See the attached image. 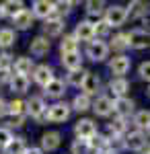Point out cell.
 Masks as SVG:
<instances>
[{
    "label": "cell",
    "instance_id": "obj_40",
    "mask_svg": "<svg viewBox=\"0 0 150 154\" xmlns=\"http://www.w3.org/2000/svg\"><path fill=\"white\" fill-rule=\"evenodd\" d=\"M138 76L142 78V80H146V82L150 84V60L142 62V64L138 66Z\"/></svg>",
    "mask_w": 150,
    "mask_h": 154
},
{
    "label": "cell",
    "instance_id": "obj_14",
    "mask_svg": "<svg viewBox=\"0 0 150 154\" xmlns=\"http://www.w3.org/2000/svg\"><path fill=\"white\" fill-rule=\"evenodd\" d=\"M49 49H52V41H49L45 35L33 37L31 43H29V54H31L33 58H43V56L49 54Z\"/></svg>",
    "mask_w": 150,
    "mask_h": 154
},
{
    "label": "cell",
    "instance_id": "obj_18",
    "mask_svg": "<svg viewBox=\"0 0 150 154\" xmlns=\"http://www.w3.org/2000/svg\"><path fill=\"white\" fill-rule=\"evenodd\" d=\"M107 88H109V93H111L109 97L115 101V99L127 97V93H130V82H127L126 78H111Z\"/></svg>",
    "mask_w": 150,
    "mask_h": 154
},
{
    "label": "cell",
    "instance_id": "obj_22",
    "mask_svg": "<svg viewBox=\"0 0 150 154\" xmlns=\"http://www.w3.org/2000/svg\"><path fill=\"white\" fill-rule=\"evenodd\" d=\"M66 86H68V84L64 82L62 78H54V80L43 88V95L49 97V99H62V97L66 95Z\"/></svg>",
    "mask_w": 150,
    "mask_h": 154
},
{
    "label": "cell",
    "instance_id": "obj_23",
    "mask_svg": "<svg viewBox=\"0 0 150 154\" xmlns=\"http://www.w3.org/2000/svg\"><path fill=\"white\" fill-rule=\"evenodd\" d=\"M33 21H35L33 12L29 11V8H25L23 12H19V14L12 19V25H14V29H17V31H27V29H31V27H33Z\"/></svg>",
    "mask_w": 150,
    "mask_h": 154
},
{
    "label": "cell",
    "instance_id": "obj_5",
    "mask_svg": "<svg viewBox=\"0 0 150 154\" xmlns=\"http://www.w3.org/2000/svg\"><path fill=\"white\" fill-rule=\"evenodd\" d=\"M70 113H72L70 103H62V101H58V103L49 105L47 115H45V121H49V123H64V121H68Z\"/></svg>",
    "mask_w": 150,
    "mask_h": 154
},
{
    "label": "cell",
    "instance_id": "obj_26",
    "mask_svg": "<svg viewBox=\"0 0 150 154\" xmlns=\"http://www.w3.org/2000/svg\"><path fill=\"white\" fill-rule=\"evenodd\" d=\"M70 107H72V111H76V113H86L89 109H92V101H91V97H86L84 93H78V95L72 99Z\"/></svg>",
    "mask_w": 150,
    "mask_h": 154
},
{
    "label": "cell",
    "instance_id": "obj_38",
    "mask_svg": "<svg viewBox=\"0 0 150 154\" xmlns=\"http://www.w3.org/2000/svg\"><path fill=\"white\" fill-rule=\"evenodd\" d=\"M111 31H113V29H111V27L107 25V21H105V19L101 21V23L95 25V35H97V39H103V41H105V37L109 35Z\"/></svg>",
    "mask_w": 150,
    "mask_h": 154
},
{
    "label": "cell",
    "instance_id": "obj_2",
    "mask_svg": "<svg viewBox=\"0 0 150 154\" xmlns=\"http://www.w3.org/2000/svg\"><path fill=\"white\" fill-rule=\"evenodd\" d=\"M47 103H45V99L43 97H39V95H33V97H29L27 101H25V111H27V117H33L37 119V121H43L47 115Z\"/></svg>",
    "mask_w": 150,
    "mask_h": 154
},
{
    "label": "cell",
    "instance_id": "obj_17",
    "mask_svg": "<svg viewBox=\"0 0 150 154\" xmlns=\"http://www.w3.org/2000/svg\"><path fill=\"white\" fill-rule=\"evenodd\" d=\"M74 37L78 41H86V43L95 41L97 39V35H95V25L86 23V21H78L76 27H74Z\"/></svg>",
    "mask_w": 150,
    "mask_h": 154
},
{
    "label": "cell",
    "instance_id": "obj_9",
    "mask_svg": "<svg viewBox=\"0 0 150 154\" xmlns=\"http://www.w3.org/2000/svg\"><path fill=\"white\" fill-rule=\"evenodd\" d=\"M127 39H130V48L132 49H148L150 48V33L142 27H136L127 33Z\"/></svg>",
    "mask_w": 150,
    "mask_h": 154
},
{
    "label": "cell",
    "instance_id": "obj_39",
    "mask_svg": "<svg viewBox=\"0 0 150 154\" xmlns=\"http://www.w3.org/2000/svg\"><path fill=\"white\" fill-rule=\"evenodd\" d=\"M12 131H11V128H0V146L2 148H6L8 144L12 142Z\"/></svg>",
    "mask_w": 150,
    "mask_h": 154
},
{
    "label": "cell",
    "instance_id": "obj_45",
    "mask_svg": "<svg viewBox=\"0 0 150 154\" xmlns=\"http://www.w3.org/2000/svg\"><path fill=\"white\" fill-rule=\"evenodd\" d=\"M25 154H45V152H43L39 146H31V148H27V150H25Z\"/></svg>",
    "mask_w": 150,
    "mask_h": 154
},
{
    "label": "cell",
    "instance_id": "obj_42",
    "mask_svg": "<svg viewBox=\"0 0 150 154\" xmlns=\"http://www.w3.org/2000/svg\"><path fill=\"white\" fill-rule=\"evenodd\" d=\"M6 115H8V103L0 99V117H6Z\"/></svg>",
    "mask_w": 150,
    "mask_h": 154
},
{
    "label": "cell",
    "instance_id": "obj_11",
    "mask_svg": "<svg viewBox=\"0 0 150 154\" xmlns=\"http://www.w3.org/2000/svg\"><path fill=\"white\" fill-rule=\"evenodd\" d=\"M92 111L97 117H109L113 115V99L109 95H99L95 101H92Z\"/></svg>",
    "mask_w": 150,
    "mask_h": 154
},
{
    "label": "cell",
    "instance_id": "obj_49",
    "mask_svg": "<svg viewBox=\"0 0 150 154\" xmlns=\"http://www.w3.org/2000/svg\"><path fill=\"white\" fill-rule=\"evenodd\" d=\"M140 154H148V152H140Z\"/></svg>",
    "mask_w": 150,
    "mask_h": 154
},
{
    "label": "cell",
    "instance_id": "obj_32",
    "mask_svg": "<svg viewBox=\"0 0 150 154\" xmlns=\"http://www.w3.org/2000/svg\"><path fill=\"white\" fill-rule=\"evenodd\" d=\"M14 41H17L14 29H8V27L0 29V49H8L11 45H14Z\"/></svg>",
    "mask_w": 150,
    "mask_h": 154
},
{
    "label": "cell",
    "instance_id": "obj_10",
    "mask_svg": "<svg viewBox=\"0 0 150 154\" xmlns=\"http://www.w3.org/2000/svg\"><path fill=\"white\" fill-rule=\"evenodd\" d=\"M31 12H33L35 19H41V21H47L52 17H56V6L52 0H35L31 4Z\"/></svg>",
    "mask_w": 150,
    "mask_h": 154
},
{
    "label": "cell",
    "instance_id": "obj_30",
    "mask_svg": "<svg viewBox=\"0 0 150 154\" xmlns=\"http://www.w3.org/2000/svg\"><path fill=\"white\" fill-rule=\"evenodd\" d=\"M78 39L74 37V33L72 35H64L62 39H60V54H70V51H78Z\"/></svg>",
    "mask_w": 150,
    "mask_h": 154
},
{
    "label": "cell",
    "instance_id": "obj_29",
    "mask_svg": "<svg viewBox=\"0 0 150 154\" xmlns=\"http://www.w3.org/2000/svg\"><path fill=\"white\" fill-rule=\"evenodd\" d=\"M86 76H89V70H74V72H68L66 74V84L68 86H74V88H80L84 80H86Z\"/></svg>",
    "mask_w": 150,
    "mask_h": 154
},
{
    "label": "cell",
    "instance_id": "obj_16",
    "mask_svg": "<svg viewBox=\"0 0 150 154\" xmlns=\"http://www.w3.org/2000/svg\"><path fill=\"white\" fill-rule=\"evenodd\" d=\"M25 11V2L23 0H4L2 4H0V14H2V19H14L19 12Z\"/></svg>",
    "mask_w": 150,
    "mask_h": 154
},
{
    "label": "cell",
    "instance_id": "obj_7",
    "mask_svg": "<svg viewBox=\"0 0 150 154\" xmlns=\"http://www.w3.org/2000/svg\"><path fill=\"white\" fill-rule=\"evenodd\" d=\"M66 21H64V17H52V19H47L43 21V33L41 35H45L47 39H52V37H64L66 33Z\"/></svg>",
    "mask_w": 150,
    "mask_h": 154
},
{
    "label": "cell",
    "instance_id": "obj_35",
    "mask_svg": "<svg viewBox=\"0 0 150 154\" xmlns=\"http://www.w3.org/2000/svg\"><path fill=\"white\" fill-rule=\"evenodd\" d=\"M109 125L113 128V131H115L117 136H126L127 131H130V130H127V119L126 117H117V115H115V119H113Z\"/></svg>",
    "mask_w": 150,
    "mask_h": 154
},
{
    "label": "cell",
    "instance_id": "obj_50",
    "mask_svg": "<svg viewBox=\"0 0 150 154\" xmlns=\"http://www.w3.org/2000/svg\"><path fill=\"white\" fill-rule=\"evenodd\" d=\"M0 150H2V146H0Z\"/></svg>",
    "mask_w": 150,
    "mask_h": 154
},
{
    "label": "cell",
    "instance_id": "obj_1",
    "mask_svg": "<svg viewBox=\"0 0 150 154\" xmlns=\"http://www.w3.org/2000/svg\"><path fill=\"white\" fill-rule=\"evenodd\" d=\"M109 54H111V48H109V43L103 41V39H95L91 43H86V49H84V56L91 60V62H95V64L107 62Z\"/></svg>",
    "mask_w": 150,
    "mask_h": 154
},
{
    "label": "cell",
    "instance_id": "obj_8",
    "mask_svg": "<svg viewBox=\"0 0 150 154\" xmlns=\"http://www.w3.org/2000/svg\"><path fill=\"white\" fill-rule=\"evenodd\" d=\"M99 134V128H97V123L92 121V119H78L76 123H74V136L78 138V140H91Z\"/></svg>",
    "mask_w": 150,
    "mask_h": 154
},
{
    "label": "cell",
    "instance_id": "obj_20",
    "mask_svg": "<svg viewBox=\"0 0 150 154\" xmlns=\"http://www.w3.org/2000/svg\"><path fill=\"white\" fill-rule=\"evenodd\" d=\"M33 70H35V64L33 58H29V56H19L12 64V72L19 74V76H29V74H33Z\"/></svg>",
    "mask_w": 150,
    "mask_h": 154
},
{
    "label": "cell",
    "instance_id": "obj_4",
    "mask_svg": "<svg viewBox=\"0 0 150 154\" xmlns=\"http://www.w3.org/2000/svg\"><path fill=\"white\" fill-rule=\"evenodd\" d=\"M148 146V140H146V134L140 130H132L123 136V148L130 150V152H144Z\"/></svg>",
    "mask_w": 150,
    "mask_h": 154
},
{
    "label": "cell",
    "instance_id": "obj_19",
    "mask_svg": "<svg viewBox=\"0 0 150 154\" xmlns=\"http://www.w3.org/2000/svg\"><path fill=\"white\" fill-rule=\"evenodd\" d=\"M80 91L86 97H95V99H97V97H99V93H101V78H99V74L89 72V76H86L84 84L80 86Z\"/></svg>",
    "mask_w": 150,
    "mask_h": 154
},
{
    "label": "cell",
    "instance_id": "obj_21",
    "mask_svg": "<svg viewBox=\"0 0 150 154\" xmlns=\"http://www.w3.org/2000/svg\"><path fill=\"white\" fill-rule=\"evenodd\" d=\"M82 54L80 51H70V54H62V66L66 68L68 72H74V70H82Z\"/></svg>",
    "mask_w": 150,
    "mask_h": 154
},
{
    "label": "cell",
    "instance_id": "obj_48",
    "mask_svg": "<svg viewBox=\"0 0 150 154\" xmlns=\"http://www.w3.org/2000/svg\"><path fill=\"white\" fill-rule=\"evenodd\" d=\"M148 97H150V84H148Z\"/></svg>",
    "mask_w": 150,
    "mask_h": 154
},
{
    "label": "cell",
    "instance_id": "obj_47",
    "mask_svg": "<svg viewBox=\"0 0 150 154\" xmlns=\"http://www.w3.org/2000/svg\"><path fill=\"white\" fill-rule=\"evenodd\" d=\"M146 152L150 154V140H148V146H146Z\"/></svg>",
    "mask_w": 150,
    "mask_h": 154
},
{
    "label": "cell",
    "instance_id": "obj_31",
    "mask_svg": "<svg viewBox=\"0 0 150 154\" xmlns=\"http://www.w3.org/2000/svg\"><path fill=\"white\" fill-rule=\"evenodd\" d=\"M105 11H107V4H105L103 0H86L84 2V12L86 14H99V17H103Z\"/></svg>",
    "mask_w": 150,
    "mask_h": 154
},
{
    "label": "cell",
    "instance_id": "obj_44",
    "mask_svg": "<svg viewBox=\"0 0 150 154\" xmlns=\"http://www.w3.org/2000/svg\"><path fill=\"white\" fill-rule=\"evenodd\" d=\"M140 23H142V29H150V11L140 19Z\"/></svg>",
    "mask_w": 150,
    "mask_h": 154
},
{
    "label": "cell",
    "instance_id": "obj_43",
    "mask_svg": "<svg viewBox=\"0 0 150 154\" xmlns=\"http://www.w3.org/2000/svg\"><path fill=\"white\" fill-rule=\"evenodd\" d=\"M25 119H27V115H21V117H12L11 119V125H14V128H21L25 123Z\"/></svg>",
    "mask_w": 150,
    "mask_h": 154
},
{
    "label": "cell",
    "instance_id": "obj_27",
    "mask_svg": "<svg viewBox=\"0 0 150 154\" xmlns=\"http://www.w3.org/2000/svg\"><path fill=\"white\" fill-rule=\"evenodd\" d=\"M29 76H19V74H14L11 78V82H8V86H11L12 93H17V95H23V93H27L29 91Z\"/></svg>",
    "mask_w": 150,
    "mask_h": 154
},
{
    "label": "cell",
    "instance_id": "obj_3",
    "mask_svg": "<svg viewBox=\"0 0 150 154\" xmlns=\"http://www.w3.org/2000/svg\"><path fill=\"white\" fill-rule=\"evenodd\" d=\"M103 19L107 21V25H109L111 29H119V27H123L126 21H127V8L121 6V4H111V6H107Z\"/></svg>",
    "mask_w": 150,
    "mask_h": 154
},
{
    "label": "cell",
    "instance_id": "obj_25",
    "mask_svg": "<svg viewBox=\"0 0 150 154\" xmlns=\"http://www.w3.org/2000/svg\"><path fill=\"white\" fill-rule=\"evenodd\" d=\"M132 123H134L136 130H140V131H150V111L148 109L136 111L134 117H132Z\"/></svg>",
    "mask_w": 150,
    "mask_h": 154
},
{
    "label": "cell",
    "instance_id": "obj_37",
    "mask_svg": "<svg viewBox=\"0 0 150 154\" xmlns=\"http://www.w3.org/2000/svg\"><path fill=\"white\" fill-rule=\"evenodd\" d=\"M54 6H56V14L58 17H64V14H68L72 12V6H76V2H64V0H58V2H54Z\"/></svg>",
    "mask_w": 150,
    "mask_h": 154
},
{
    "label": "cell",
    "instance_id": "obj_28",
    "mask_svg": "<svg viewBox=\"0 0 150 154\" xmlns=\"http://www.w3.org/2000/svg\"><path fill=\"white\" fill-rule=\"evenodd\" d=\"M127 8V19H142L146 12H148V6H146V2H140V0H134V2H130L126 6Z\"/></svg>",
    "mask_w": 150,
    "mask_h": 154
},
{
    "label": "cell",
    "instance_id": "obj_41",
    "mask_svg": "<svg viewBox=\"0 0 150 154\" xmlns=\"http://www.w3.org/2000/svg\"><path fill=\"white\" fill-rule=\"evenodd\" d=\"M14 76L12 68H0V84H6L11 82V78Z\"/></svg>",
    "mask_w": 150,
    "mask_h": 154
},
{
    "label": "cell",
    "instance_id": "obj_46",
    "mask_svg": "<svg viewBox=\"0 0 150 154\" xmlns=\"http://www.w3.org/2000/svg\"><path fill=\"white\" fill-rule=\"evenodd\" d=\"M97 154H115V152H111V150H103V152H97Z\"/></svg>",
    "mask_w": 150,
    "mask_h": 154
},
{
    "label": "cell",
    "instance_id": "obj_24",
    "mask_svg": "<svg viewBox=\"0 0 150 154\" xmlns=\"http://www.w3.org/2000/svg\"><path fill=\"white\" fill-rule=\"evenodd\" d=\"M109 48L115 51L117 56L119 54H126V49H130V39H127V33H117L109 39Z\"/></svg>",
    "mask_w": 150,
    "mask_h": 154
},
{
    "label": "cell",
    "instance_id": "obj_36",
    "mask_svg": "<svg viewBox=\"0 0 150 154\" xmlns=\"http://www.w3.org/2000/svg\"><path fill=\"white\" fill-rule=\"evenodd\" d=\"M70 154H91V150H89V142L76 138V140L72 142V146H70Z\"/></svg>",
    "mask_w": 150,
    "mask_h": 154
},
{
    "label": "cell",
    "instance_id": "obj_13",
    "mask_svg": "<svg viewBox=\"0 0 150 154\" xmlns=\"http://www.w3.org/2000/svg\"><path fill=\"white\" fill-rule=\"evenodd\" d=\"M54 78H56V72H54V68H52L49 64H39V66H35L33 80H35V84H39L41 88H45Z\"/></svg>",
    "mask_w": 150,
    "mask_h": 154
},
{
    "label": "cell",
    "instance_id": "obj_6",
    "mask_svg": "<svg viewBox=\"0 0 150 154\" xmlns=\"http://www.w3.org/2000/svg\"><path fill=\"white\" fill-rule=\"evenodd\" d=\"M130 68H132V58L126 56V54L113 56V58L109 60V72L113 74V78H126Z\"/></svg>",
    "mask_w": 150,
    "mask_h": 154
},
{
    "label": "cell",
    "instance_id": "obj_12",
    "mask_svg": "<svg viewBox=\"0 0 150 154\" xmlns=\"http://www.w3.org/2000/svg\"><path fill=\"white\" fill-rule=\"evenodd\" d=\"M113 111H115L117 117H134V113H136V103H134V99H130V97H121V99H115L113 101Z\"/></svg>",
    "mask_w": 150,
    "mask_h": 154
},
{
    "label": "cell",
    "instance_id": "obj_15",
    "mask_svg": "<svg viewBox=\"0 0 150 154\" xmlns=\"http://www.w3.org/2000/svg\"><path fill=\"white\" fill-rule=\"evenodd\" d=\"M39 148L43 150V152H56L60 146H62V134L56 130L52 131H45L43 136H41V140H39Z\"/></svg>",
    "mask_w": 150,
    "mask_h": 154
},
{
    "label": "cell",
    "instance_id": "obj_34",
    "mask_svg": "<svg viewBox=\"0 0 150 154\" xmlns=\"http://www.w3.org/2000/svg\"><path fill=\"white\" fill-rule=\"evenodd\" d=\"M8 115H11V117L27 115V111H25V101H19V99L11 101V103H8Z\"/></svg>",
    "mask_w": 150,
    "mask_h": 154
},
{
    "label": "cell",
    "instance_id": "obj_33",
    "mask_svg": "<svg viewBox=\"0 0 150 154\" xmlns=\"http://www.w3.org/2000/svg\"><path fill=\"white\" fill-rule=\"evenodd\" d=\"M4 150H6V154H25V150H27L25 138H21V136H14V138H12V142L8 144Z\"/></svg>",
    "mask_w": 150,
    "mask_h": 154
}]
</instances>
